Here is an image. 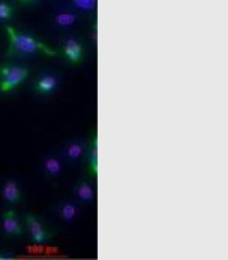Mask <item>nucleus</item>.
<instances>
[{"instance_id":"f03ea898","label":"nucleus","mask_w":228,"mask_h":260,"mask_svg":"<svg viewBox=\"0 0 228 260\" xmlns=\"http://www.w3.org/2000/svg\"><path fill=\"white\" fill-rule=\"evenodd\" d=\"M26 68L18 65H6L0 69V91L8 92L17 87L27 77Z\"/></svg>"},{"instance_id":"7ed1b4c3","label":"nucleus","mask_w":228,"mask_h":260,"mask_svg":"<svg viewBox=\"0 0 228 260\" xmlns=\"http://www.w3.org/2000/svg\"><path fill=\"white\" fill-rule=\"evenodd\" d=\"M3 231L4 233L9 234V236H17L22 232L17 216L12 211H8L3 215Z\"/></svg>"},{"instance_id":"f257e3e1","label":"nucleus","mask_w":228,"mask_h":260,"mask_svg":"<svg viewBox=\"0 0 228 260\" xmlns=\"http://www.w3.org/2000/svg\"><path fill=\"white\" fill-rule=\"evenodd\" d=\"M7 34L9 37V53H20V55H27L34 53L37 51H42L48 56H56V52L43 45L42 42L37 41L29 34L16 31L13 27L7 26Z\"/></svg>"},{"instance_id":"9d476101","label":"nucleus","mask_w":228,"mask_h":260,"mask_svg":"<svg viewBox=\"0 0 228 260\" xmlns=\"http://www.w3.org/2000/svg\"><path fill=\"white\" fill-rule=\"evenodd\" d=\"M45 167H46V169H47L48 173L52 176H56L58 173L60 172V169H62V166H60L59 160L55 159V157H50V159L46 160Z\"/></svg>"},{"instance_id":"4468645a","label":"nucleus","mask_w":228,"mask_h":260,"mask_svg":"<svg viewBox=\"0 0 228 260\" xmlns=\"http://www.w3.org/2000/svg\"><path fill=\"white\" fill-rule=\"evenodd\" d=\"M76 7L83 11H92L95 7V0H73Z\"/></svg>"},{"instance_id":"ddd939ff","label":"nucleus","mask_w":228,"mask_h":260,"mask_svg":"<svg viewBox=\"0 0 228 260\" xmlns=\"http://www.w3.org/2000/svg\"><path fill=\"white\" fill-rule=\"evenodd\" d=\"M12 16V8L8 3L0 0V21H7Z\"/></svg>"},{"instance_id":"6e6552de","label":"nucleus","mask_w":228,"mask_h":260,"mask_svg":"<svg viewBox=\"0 0 228 260\" xmlns=\"http://www.w3.org/2000/svg\"><path fill=\"white\" fill-rule=\"evenodd\" d=\"M77 195L82 199V201H86V202L92 201L93 195H94V192H93V187L90 186L89 183H86V182L80 183L77 187Z\"/></svg>"},{"instance_id":"39448f33","label":"nucleus","mask_w":228,"mask_h":260,"mask_svg":"<svg viewBox=\"0 0 228 260\" xmlns=\"http://www.w3.org/2000/svg\"><path fill=\"white\" fill-rule=\"evenodd\" d=\"M64 52L71 61L77 62L78 60L81 59L82 47H81V45L77 41H74V39H68V41L65 42Z\"/></svg>"},{"instance_id":"0eeeda50","label":"nucleus","mask_w":228,"mask_h":260,"mask_svg":"<svg viewBox=\"0 0 228 260\" xmlns=\"http://www.w3.org/2000/svg\"><path fill=\"white\" fill-rule=\"evenodd\" d=\"M58 85V80L52 76H46V77L41 78L37 82V90L41 92H50L52 91Z\"/></svg>"},{"instance_id":"2eb2a0df","label":"nucleus","mask_w":228,"mask_h":260,"mask_svg":"<svg viewBox=\"0 0 228 260\" xmlns=\"http://www.w3.org/2000/svg\"><path fill=\"white\" fill-rule=\"evenodd\" d=\"M92 169L94 173H98V148H97V139H95L94 147L92 152Z\"/></svg>"},{"instance_id":"20e7f679","label":"nucleus","mask_w":228,"mask_h":260,"mask_svg":"<svg viewBox=\"0 0 228 260\" xmlns=\"http://www.w3.org/2000/svg\"><path fill=\"white\" fill-rule=\"evenodd\" d=\"M26 224L29 228V232L32 234L33 240L37 243H43L46 241V232L42 226L41 222L32 215L26 216Z\"/></svg>"},{"instance_id":"f8f14e48","label":"nucleus","mask_w":228,"mask_h":260,"mask_svg":"<svg viewBox=\"0 0 228 260\" xmlns=\"http://www.w3.org/2000/svg\"><path fill=\"white\" fill-rule=\"evenodd\" d=\"M74 215H76V206L72 203H64L62 207V216L64 217L67 221H71L72 219H74Z\"/></svg>"},{"instance_id":"9b49d317","label":"nucleus","mask_w":228,"mask_h":260,"mask_svg":"<svg viewBox=\"0 0 228 260\" xmlns=\"http://www.w3.org/2000/svg\"><path fill=\"white\" fill-rule=\"evenodd\" d=\"M67 152H68V156L71 157L72 160H77L78 157H80L81 155H82V152H83L82 145H81V143H78V142L71 143V145H69L68 151H67Z\"/></svg>"},{"instance_id":"dca6fc26","label":"nucleus","mask_w":228,"mask_h":260,"mask_svg":"<svg viewBox=\"0 0 228 260\" xmlns=\"http://www.w3.org/2000/svg\"><path fill=\"white\" fill-rule=\"evenodd\" d=\"M22 2H27V0H22Z\"/></svg>"},{"instance_id":"423d86ee","label":"nucleus","mask_w":228,"mask_h":260,"mask_svg":"<svg viewBox=\"0 0 228 260\" xmlns=\"http://www.w3.org/2000/svg\"><path fill=\"white\" fill-rule=\"evenodd\" d=\"M3 198L8 203H16L20 199V189L15 181H8L3 187Z\"/></svg>"},{"instance_id":"1a4fd4ad","label":"nucleus","mask_w":228,"mask_h":260,"mask_svg":"<svg viewBox=\"0 0 228 260\" xmlns=\"http://www.w3.org/2000/svg\"><path fill=\"white\" fill-rule=\"evenodd\" d=\"M55 21L60 26H69V25H73L77 21V17L73 13H59L55 17Z\"/></svg>"}]
</instances>
